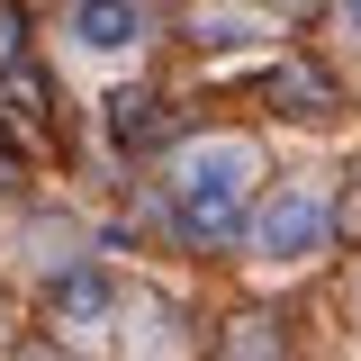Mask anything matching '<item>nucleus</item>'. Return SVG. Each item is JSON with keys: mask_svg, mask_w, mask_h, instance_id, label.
<instances>
[{"mask_svg": "<svg viewBox=\"0 0 361 361\" xmlns=\"http://www.w3.org/2000/svg\"><path fill=\"white\" fill-rule=\"evenodd\" d=\"M353 27H361V0H353Z\"/></svg>", "mask_w": 361, "mask_h": 361, "instance_id": "nucleus-5", "label": "nucleus"}, {"mask_svg": "<svg viewBox=\"0 0 361 361\" xmlns=\"http://www.w3.org/2000/svg\"><path fill=\"white\" fill-rule=\"evenodd\" d=\"M253 180H262V154L244 135H199L172 154V226L190 244H235L253 226Z\"/></svg>", "mask_w": 361, "mask_h": 361, "instance_id": "nucleus-1", "label": "nucleus"}, {"mask_svg": "<svg viewBox=\"0 0 361 361\" xmlns=\"http://www.w3.org/2000/svg\"><path fill=\"white\" fill-rule=\"evenodd\" d=\"M45 316H54V334H63V343H109V334H118V280H109L99 262L54 271V289H45Z\"/></svg>", "mask_w": 361, "mask_h": 361, "instance_id": "nucleus-3", "label": "nucleus"}, {"mask_svg": "<svg viewBox=\"0 0 361 361\" xmlns=\"http://www.w3.org/2000/svg\"><path fill=\"white\" fill-rule=\"evenodd\" d=\"M0 180H9V163H0Z\"/></svg>", "mask_w": 361, "mask_h": 361, "instance_id": "nucleus-6", "label": "nucleus"}, {"mask_svg": "<svg viewBox=\"0 0 361 361\" xmlns=\"http://www.w3.org/2000/svg\"><path fill=\"white\" fill-rule=\"evenodd\" d=\"M253 253L262 262H307V253H325V190H307V180H289V190H271L262 208H253Z\"/></svg>", "mask_w": 361, "mask_h": 361, "instance_id": "nucleus-2", "label": "nucleus"}, {"mask_svg": "<svg viewBox=\"0 0 361 361\" xmlns=\"http://www.w3.org/2000/svg\"><path fill=\"white\" fill-rule=\"evenodd\" d=\"M145 27H154L145 0H82L73 9V45L82 54H127V45H145Z\"/></svg>", "mask_w": 361, "mask_h": 361, "instance_id": "nucleus-4", "label": "nucleus"}]
</instances>
